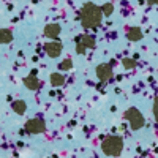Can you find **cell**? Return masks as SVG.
Returning a JSON list of instances; mask_svg holds the SVG:
<instances>
[{"label":"cell","mask_w":158,"mask_h":158,"mask_svg":"<svg viewBox=\"0 0 158 158\" xmlns=\"http://www.w3.org/2000/svg\"><path fill=\"white\" fill-rule=\"evenodd\" d=\"M13 108H15V111L18 114H22L25 111V103L24 101H16V103H13Z\"/></svg>","instance_id":"ba28073f"},{"label":"cell","mask_w":158,"mask_h":158,"mask_svg":"<svg viewBox=\"0 0 158 158\" xmlns=\"http://www.w3.org/2000/svg\"><path fill=\"white\" fill-rule=\"evenodd\" d=\"M51 81H52V84H54V85H60V84L63 82V77H62L60 74H52Z\"/></svg>","instance_id":"30bf717a"},{"label":"cell","mask_w":158,"mask_h":158,"mask_svg":"<svg viewBox=\"0 0 158 158\" xmlns=\"http://www.w3.org/2000/svg\"><path fill=\"white\" fill-rule=\"evenodd\" d=\"M25 85H27L29 89H36L38 87V81L35 77H27L25 79Z\"/></svg>","instance_id":"9c48e42d"},{"label":"cell","mask_w":158,"mask_h":158,"mask_svg":"<svg viewBox=\"0 0 158 158\" xmlns=\"http://www.w3.org/2000/svg\"><path fill=\"white\" fill-rule=\"evenodd\" d=\"M101 8L97 6L95 3H85L81 10V22L84 27H97L101 22Z\"/></svg>","instance_id":"6da1fadb"},{"label":"cell","mask_w":158,"mask_h":158,"mask_svg":"<svg viewBox=\"0 0 158 158\" xmlns=\"http://www.w3.org/2000/svg\"><path fill=\"white\" fill-rule=\"evenodd\" d=\"M82 46H89V48H92V46H94V38H92V36H84Z\"/></svg>","instance_id":"8fae6325"},{"label":"cell","mask_w":158,"mask_h":158,"mask_svg":"<svg viewBox=\"0 0 158 158\" xmlns=\"http://www.w3.org/2000/svg\"><path fill=\"white\" fill-rule=\"evenodd\" d=\"M98 76L101 79H106V77L111 76V70H109L108 65H101V67H98Z\"/></svg>","instance_id":"5b68a950"},{"label":"cell","mask_w":158,"mask_h":158,"mask_svg":"<svg viewBox=\"0 0 158 158\" xmlns=\"http://www.w3.org/2000/svg\"><path fill=\"white\" fill-rule=\"evenodd\" d=\"M112 11H114V5L112 3H104L101 6V13H103V15H106V16L112 15Z\"/></svg>","instance_id":"52a82bcc"},{"label":"cell","mask_w":158,"mask_h":158,"mask_svg":"<svg viewBox=\"0 0 158 158\" xmlns=\"http://www.w3.org/2000/svg\"><path fill=\"white\" fill-rule=\"evenodd\" d=\"M149 3H156L158 5V0H149Z\"/></svg>","instance_id":"4fadbf2b"},{"label":"cell","mask_w":158,"mask_h":158,"mask_svg":"<svg viewBox=\"0 0 158 158\" xmlns=\"http://www.w3.org/2000/svg\"><path fill=\"white\" fill-rule=\"evenodd\" d=\"M70 67H71V62H70V60H65V62L60 65L62 70H67V68H70Z\"/></svg>","instance_id":"7c38bea8"},{"label":"cell","mask_w":158,"mask_h":158,"mask_svg":"<svg viewBox=\"0 0 158 158\" xmlns=\"http://www.w3.org/2000/svg\"><path fill=\"white\" fill-rule=\"evenodd\" d=\"M13 40V33H11V30H8V29H3V30H0V43H10Z\"/></svg>","instance_id":"277c9868"},{"label":"cell","mask_w":158,"mask_h":158,"mask_svg":"<svg viewBox=\"0 0 158 158\" xmlns=\"http://www.w3.org/2000/svg\"><path fill=\"white\" fill-rule=\"evenodd\" d=\"M141 36H142V33H141L139 29H130V32H128V38L130 40H139Z\"/></svg>","instance_id":"8992f818"},{"label":"cell","mask_w":158,"mask_h":158,"mask_svg":"<svg viewBox=\"0 0 158 158\" xmlns=\"http://www.w3.org/2000/svg\"><path fill=\"white\" fill-rule=\"evenodd\" d=\"M59 33H60V25L59 24H49V25H46V29H44V35L46 36L56 38Z\"/></svg>","instance_id":"7a4b0ae2"},{"label":"cell","mask_w":158,"mask_h":158,"mask_svg":"<svg viewBox=\"0 0 158 158\" xmlns=\"http://www.w3.org/2000/svg\"><path fill=\"white\" fill-rule=\"evenodd\" d=\"M60 51H62V44H59V43H49V44H46V52L51 57H57L60 54Z\"/></svg>","instance_id":"3957f363"}]
</instances>
